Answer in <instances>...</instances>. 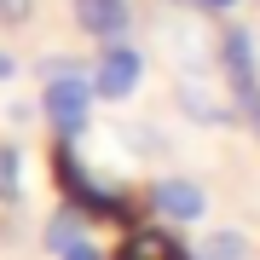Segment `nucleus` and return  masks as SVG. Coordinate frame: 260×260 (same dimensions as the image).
<instances>
[{
    "label": "nucleus",
    "instance_id": "nucleus-1",
    "mask_svg": "<svg viewBox=\"0 0 260 260\" xmlns=\"http://www.w3.org/2000/svg\"><path fill=\"white\" fill-rule=\"evenodd\" d=\"M52 174H58V185H64V203H70V208H81L87 220H110V225H127V232H133V214H139L133 191H127V185H110V179H99L93 168L75 156L70 139H58V150H52Z\"/></svg>",
    "mask_w": 260,
    "mask_h": 260
},
{
    "label": "nucleus",
    "instance_id": "nucleus-2",
    "mask_svg": "<svg viewBox=\"0 0 260 260\" xmlns=\"http://www.w3.org/2000/svg\"><path fill=\"white\" fill-rule=\"evenodd\" d=\"M174 104L197 121V127H232V121H243V110L232 104V93H225V81H220V64H179Z\"/></svg>",
    "mask_w": 260,
    "mask_h": 260
},
{
    "label": "nucleus",
    "instance_id": "nucleus-3",
    "mask_svg": "<svg viewBox=\"0 0 260 260\" xmlns=\"http://www.w3.org/2000/svg\"><path fill=\"white\" fill-rule=\"evenodd\" d=\"M214 64H220V81L225 93H232V104L243 110V121H249V110H260V58H254V35L243 23H225L220 41H214Z\"/></svg>",
    "mask_w": 260,
    "mask_h": 260
},
{
    "label": "nucleus",
    "instance_id": "nucleus-4",
    "mask_svg": "<svg viewBox=\"0 0 260 260\" xmlns=\"http://www.w3.org/2000/svg\"><path fill=\"white\" fill-rule=\"evenodd\" d=\"M93 75H64V81H47L41 87V116L52 121L58 139H81L87 127H93Z\"/></svg>",
    "mask_w": 260,
    "mask_h": 260
},
{
    "label": "nucleus",
    "instance_id": "nucleus-5",
    "mask_svg": "<svg viewBox=\"0 0 260 260\" xmlns=\"http://www.w3.org/2000/svg\"><path fill=\"white\" fill-rule=\"evenodd\" d=\"M139 81H145V52H139V47L116 41V47L99 52V64H93V93H99L104 104H127L133 93H139Z\"/></svg>",
    "mask_w": 260,
    "mask_h": 260
},
{
    "label": "nucleus",
    "instance_id": "nucleus-6",
    "mask_svg": "<svg viewBox=\"0 0 260 260\" xmlns=\"http://www.w3.org/2000/svg\"><path fill=\"white\" fill-rule=\"evenodd\" d=\"M145 208L156 214V220H168V225H191V220L208 214V191L197 185V179H185V174H162L156 185L145 191Z\"/></svg>",
    "mask_w": 260,
    "mask_h": 260
},
{
    "label": "nucleus",
    "instance_id": "nucleus-7",
    "mask_svg": "<svg viewBox=\"0 0 260 260\" xmlns=\"http://www.w3.org/2000/svg\"><path fill=\"white\" fill-rule=\"evenodd\" d=\"M75 29L104 41V47H116V41H127V29H133V6L127 0H75Z\"/></svg>",
    "mask_w": 260,
    "mask_h": 260
},
{
    "label": "nucleus",
    "instance_id": "nucleus-8",
    "mask_svg": "<svg viewBox=\"0 0 260 260\" xmlns=\"http://www.w3.org/2000/svg\"><path fill=\"white\" fill-rule=\"evenodd\" d=\"M110 260H197V254H191L174 232H162V225H133Z\"/></svg>",
    "mask_w": 260,
    "mask_h": 260
},
{
    "label": "nucleus",
    "instance_id": "nucleus-9",
    "mask_svg": "<svg viewBox=\"0 0 260 260\" xmlns=\"http://www.w3.org/2000/svg\"><path fill=\"white\" fill-rule=\"evenodd\" d=\"M75 243H87V214L64 203L47 220V232H41V249H47V254H64V249H75Z\"/></svg>",
    "mask_w": 260,
    "mask_h": 260
},
{
    "label": "nucleus",
    "instance_id": "nucleus-10",
    "mask_svg": "<svg viewBox=\"0 0 260 260\" xmlns=\"http://www.w3.org/2000/svg\"><path fill=\"white\" fill-rule=\"evenodd\" d=\"M116 139L127 145L133 156H145V162H162V156H168L162 127H150V121H116Z\"/></svg>",
    "mask_w": 260,
    "mask_h": 260
},
{
    "label": "nucleus",
    "instance_id": "nucleus-11",
    "mask_svg": "<svg viewBox=\"0 0 260 260\" xmlns=\"http://www.w3.org/2000/svg\"><path fill=\"white\" fill-rule=\"evenodd\" d=\"M191 254H197V260H254V249H249L243 232H208Z\"/></svg>",
    "mask_w": 260,
    "mask_h": 260
},
{
    "label": "nucleus",
    "instance_id": "nucleus-12",
    "mask_svg": "<svg viewBox=\"0 0 260 260\" xmlns=\"http://www.w3.org/2000/svg\"><path fill=\"white\" fill-rule=\"evenodd\" d=\"M23 197V156L18 145H0V203H18Z\"/></svg>",
    "mask_w": 260,
    "mask_h": 260
},
{
    "label": "nucleus",
    "instance_id": "nucleus-13",
    "mask_svg": "<svg viewBox=\"0 0 260 260\" xmlns=\"http://www.w3.org/2000/svg\"><path fill=\"white\" fill-rule=\"evenodd\" d=\"M41 87H47V81H64V75H81V64H75V58H41Z\"/></svg>",
    "mask_w": 260,
    "mask_h": 260
},
{
    "label": "nucleus",
    "instance_id": "nucleus-14",
    "mask_svg": "<svg viewBox=\"0 0 260 260\" xmlns=\"http://www.w3.org/2000/svg\"><path fill=\"white\" fill-rule=\"evenodd\" d=\"M29 12H35V0H0V23H6V29L29 23Z\"/></svg>",
    "mask_w": 260,
    "mask_h": 260
},
{
    "label": "nucleus",
    "instance_id": "nucleus-15",
    "mask_svg": "<svg viewBox=\"0 0 260 260\" xmlns=\"http://www.w3.org/2000/svg\"><path fill=\"white\" fill-rule=\"evenodd\" d=\"M58 260H104V254H99V243L87 237V243H75V249H64V254H58Z\"/></svg>",
    "mask_w": 260,
    "mask_h": 260
},
{
    "label": "nucleus",
    "instance_id": "nucleus-16",
    "mask_svg": "<svg viewBox=\"0 0 260 260\" xmlns=\"http://www.w3.org/2000/svg\"><path fill=\"white\" fill-rule=\"evenodd\" d=\"M237 0H197V12H232Z\"/></svg>",
    "mask_w": 260,
    "mask_h": 260
},
{
    "label": "nucleus",
    "instance_id": "nucleus-17",
    "mask_svg": "<svg viewBox=\"0 0 260 260\" xmlns=\"http://www.w3.org/2000/svg\"><path fill=\"white\" fill-rule=\"evenodd\" d=\"M18 75V64H12V52H0V81H12Z\"/></svg>",
    "mask_w": 260,
    "mask_h": 260
},
{
    "label": "nucleus",
    "instance_id": "nucleus-18",
    "mask_svg": "<svg viewBox=\"0 0 260 260\" xmlns=\"http://www.w3.org/2000/svg\"><path fill=\"white\" fill-rule=\"evenodd\" d=\"M249 127H254V139H260V110H249Z\"/></svg>",
    "mask_w": 260,
    "mask_h": 260
}]
</instances>
